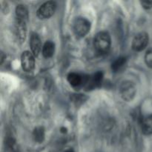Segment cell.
Returning a JSON list of instances; mask_svg holds the SVG:
<instances>
[{
    "label": "cell",
    "instance_id": "cell-1",
    "mask_svg": "<svg viewBox=\"0 0 152 152\" xmlns=\"http://www.w3.org/2000/svg\"><path fill=\"white\" fill-rule=\"evenodd\" d=\"M111 44V37L106 31H101L98 33L94 40L95 50L99 55H104L108 53Z\"/></svg>",
    "mask_w": 152,
    "mask_h": 152
},
{
    "label": "cell",
    "instance_id": "cell-2",
    "mask_svg": "<svg viewBox=\"0 0 152 152\" xmlns=\"http://www.w3.org/2000/svg\"><path fill=\"white\" fill-rule=\"evenodd\" d=\"M91 29V23L84 17H77L73 22V31L77 37H84L88 34Z\"/></svg>",
    "mask_w": 152,
    "mask_h": 152
},
{
    "label": "cell",
    "instance_id": "cell-3",
    "mask_svg": "<svg viewBox=\"0 0 152 152\" xmlns=\"http://www.w3.org/2000/svg\"><path fill=\"white\" fill-rule=\"evenodd\" d=\"M120 96L125 101H132L137 93L135 85L131 81H124L120 87Z\"/></svg>",
    "mask_w": 152,
    "mask_h": 152
},
{
    "label": "cell",
    "instance_id": "cell-4",
    "mask_svg": "<svg viewBox=\"0 0 152 152\" xmlns=\"http://www.w3.org/2000/svg\"><path fill=\"white\" fill-rule=\"evenodd\" d=\"M56 9V4L53 1H48L42 4L37 11L39 19H46L51 17L54 14Z\"/></svg>",
    "mask_w": 152,
    "mask_h": 152
},
{
    "label": "cell",
    "instance_id": "cell-5",
    "mask_svg": "<svg viewBox=\"0 0 152 152\" xmlns=\"http://www.w3.org/2000/svg\"><path fill=\"white\" fill-rule=\"evenodd\" d=\"M102 80H103V74L101 71H98L93 75L85 77L83 86L87 90L96 88L101 86Z\"/></svg>",
    "mask_w": 152,
    "mask_h": 152
},
{
    "label": "cell",
    "instance_id": "cell-6",
    "mask_svg": "<svg viewBox=\"0 0 152 152\" xmlns=\"http://www.w3.org/2000/svg\"><path fill=\"white\" fill-rule=\"evenodd\" d=\"M21 65L26 72H32L35 68V56L31 52L24 51L21 56Z\"/></svg>",
    "mask_w": 152,
    "mask_h": 152
},
{
    "label": "cell",
    "instance_id": "cell-7",
    "mask_svg": "<svg viewBox=\"0 0 152 152\" xmlns=\"http://www.w3.org/2000/svg\"><path fill=\"white\" fill-rule=\"evenodd\" d=\"M148 41H149V37L146 33H140L135 36L132 41V48L135 51H141L147 47Z\"/></svg>",
    "mask_w": 152,
    "mask_h": 152
},
{
    "label": "cell",
    "instance_id": "cell-8",
    "mask_svg": "<svg viewBox=\"0 0 152 152\" xmlns=\"http://www.w3.org/2000/svg\"><path fill=\"white\" fill-rule=\"evenodd\" d=\"M14 31L17 39L20 42H23L26 38L27 34V22L16 19L15 21Z\"/></svg>",
    "mask_w": 152,
    "mask_h": 152
},
{
    "label": "cell",
    "instance_id": "cell-9",
    "mask_svg": "<svg viewBox=\"0 0 152 152\" xmlns=\"http://www.w3.org/2000/svg\"><path fill=\"white\" fill-rule=\"evenodd\" d=\"M30 46H31V53L34 56H37L42 50V43L37 33H32L30 38Z\"/></svg>",
    "mask_w": 152,
    "mask_h": 152
},
{
    "label": "cell",
    "instance_id": "cell-10",
    "mask_svg": "<svg viewBox=\"0 0 152 152\" xmlns=\"http://www.w3.org/2000/svg\"><path fill=\"white\" fill-rule=\"evenodd\" d=\"M68 82L72 87H79V86H83L84 84L85 77L77 73H70L68 75Z\"/></svg>",
    "mask_w": 152,
    "mask_h": 152
},
{
    "label": "cell",
    "instance_id": "cell-11",
    "mask_svg": "<svg viewBox=\"0 0 152 152\" xmlns=\"http://www.w3.org/2000/svg\"><path fill=\"white\" fill-rule=\"evenodd\" d=\"M141 128L145 134H152V115H148L143 117L141 121Z\"/></svg>",
    "mask_w": 152,
    "mask_h": 152
},
{
    "label": "cell",
    "instance_id": "cell-12",
    "mask_svg": "<svg viewBox=\"0 0 152 152\" xmlns=\"http://www.w3.org/2000/svg\"><path fill=\"white\" fill-rule=\"evenodd\" d=\"M55 51V45L53 42L47 41L42 46V53L44 57L50 58Z\"/></svg>",
    "mask_w": 152,
    "mask_h": 152
},
{
    "label": "cell",
    "instance_id": "cell-13",
    "mask_svg": "<svg viewBox=\"0 0 152 152\" xmlns=\"http://www.w3.org/2000/svg\"><path fill=\"white\" fill-rule=\"evenodd\" d=\"M16 19L28 22V10L24 4H19L16 7Z\"/></svg>",
    "mask_w": 152,
    "mask_h": 152
},
{
    "label": "cell",
    "instance_id": "cell-14",
    "mask_svg": "<svg viewBox=\"0 0 152 152\" xmlns=\"http://www.w3.org/2000/svg\"><path fill=\"white\" fill-rule=\"evenodd\" d=\"M33 137L34 140L37 142H43L45 139V129L42 126H39L34 129L33 132Z\"/></svg>",
    "mask_w": 152,
    "mask_h": 152
},
{
    "label": "cell",
    "instance_id": "cell-15",
    "mask_svg": "<svg viewBox=\"0 0 152 152\" xmlns=\"http://www.w3.org/2000/svg\"><path fill=\"white\" fill-rule=\"evenodd\" d=\"M126 57H119L111 64V69L114 72H117L120 71L126 64Z\"/></svg>",
    "mask_w": 152,
    "mask_h": 152
},
{
    "label": "cell",
    "instance_id": "cell-16",
    "mask_svg": "<svg viewBox=\"0 0 152 152\" xmlns=\"http://www.w3.org/2000/svg\"><path fill=\"white\" fill-rule=\"evenodd\" d=\"M145 62L147 66L152 68V48L148 49L145 53Z\"/></svg>",
    "mask_w": 152,
    "mask_h": 152
},
{
    "label": "cell",
    "instance_id": "cell-17",
    "mask_svg": "<svg viewBox=\"0 0 152 152\" xmlns=\"http://www.w3.org/2000/svg\"><path fill=\"white\" fill-rule=\"evenodd\" d=\"M141 4L145 9H151L152 7V1H141Z\"/></svg>",
    "mask_w": 152,
    "mask_h": 152
},
{
    "label": "cell",
    "instance_id": "cell-18",
    "mask_svg": "<svg viewBox=\"0 0 152 152\" xmlns=\"http://www.w3.org/2000/svg\"><path fill=\"white\" fill-rule=\"evenodd\" d=\"M65 152H74L72 151V150H68V151H66Z\"/></svg>",
    "mask_w": 152,
    "mask_h": 152
}]
</instances>
